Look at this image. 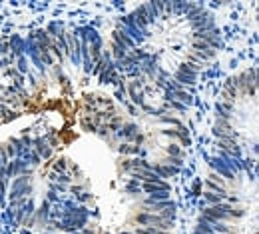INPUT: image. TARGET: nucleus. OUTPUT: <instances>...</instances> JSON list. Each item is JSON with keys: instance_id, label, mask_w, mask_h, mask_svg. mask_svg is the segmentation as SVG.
<instances>
[{"instance_id": "nucleus-1", "label": "nucleus", "mask_w": 259, "mask_h": 234, "mask_svg": "<svg viewBox=\"0 0 259 234\" xmlns=\"http://www.w3.org/2000/svg\"><path fill=\"white\" fill-rule=\"evenodd\" d=\"M160 132H162L163 136H167V138H171V140H178V144H180L182 148L192 142V138H190L186 126H180V128H162Z\"/></svg>"}, {"instance_id": "nucleus-2", "label": "nucleus", "mask_w": 259, "mask_h": 234, "mask_svg": "<svg viewBox=\"0 0 259 234\" xmlns=\"http://www.w3.org/2000/svg\"><path fill=\"white\" fill-rule=\"evenodd\" d=\"M32 150L42 158V160H48V158L52 156V148H50V144L44 140V136L32 138Z\"/></svg>"}, {"instance_id": "nucleus-3", "label": "nucleus", "mask_w": 259, "mask_h": 234, "mask_svg": "<svg viewBox=\"0 0 259 234\" xmlns=\"http://www.w3.org/2000/svg\"><path fill=\"white\" fill-rule=\"evenodd\" d=\"M34 220H36V224H46L48 220H50V202H42L40 206H36V210H34Z\"/></svg>"}, {"instance_id": "nucleus-4", "label": "nucleus", "mask_w": 259, "mask_h": 234, "mask_svg": "<svg viewBox=\"0 0 259 234\" xmlns=\"http://www.w3.org/2000/svg\"><path fill=\"white\" fill-rule=\"evenodd\" d=\"M136 134H138V126H136L134 122H128V124H122V128L116 132V138H118V140H128V142H132Z\"/></svg>"}, {"instance_id": "nucleus-5", "label": "nucleus", "mask_w": 259, "mask_h": 234, "mask_svg": "<svg viewBox=\"0 0 259 234\" xmlns=\"http://www.w3.org/2000/svg\"><path fill=\"white\" fill-rule=\"evenodd\" d=\"M176 70L182 72V74H188V76H195V78H197V74L201 72V66H197V64H194V62H186V60H182V62H178Z\"/></svg>"}, {"instance_id": "nucleus-6", "label": "nucleus", "mask_w": 259, "mask_h": 234, "mask_svg": "<svg viewBox=\"0 0 259 234\" xmlns=\"http://www.w3.org/2000/svg\"><path fill=\"white\" fill-rule=\"evenodd\" d=\"M174 80L180 82L184 88H194L195 86V76H188V74H182V72H174Z\"/></svg>"}, {"instance_id": "nucleus-7", "label": "nucleus", "mask_w": 259, "mask_h": 234, "mask_svg": "<svg viewBox=\"0 0 259 234\" xmlns=\"http://www.w3.org/2000/svg\"><path fill=\"white\" fill-rule=\"evenodd\" d=\"M163 150H165V154H167V156H176V158H184V156H186V150H184L180 144H176V142L165 144V146H163Z\"/></svg>"}, {"instance_id": "nucleus-8", "label": "nucleus", "mask_w": 259, "mask_h": 234, "mask_svg": "<svg viewBox=\"0 0 259 234\" xmlns=\"http://www.w3.org/2000/svg\"><path fill=\"white\" fill-rule=\"evenodd\" d=\"M116 150H118L120 154H124V156H140L142 146H136V144H120Z\"/></svg>"}, {"instance_id": "nucleus-9", "label": "nucleus", "mask_w": 259, "mask_h": 234, "mask_svg": "<svg viewBox=\"0 0 259 234\" xmlns=\"http://www.w3.org/2000/svg\"><path fill=\"white\" fill-rule=\"evenodd\" d=\"M162 110H176V112H180V114H184L186 110H188V106L186 104H182V102H178V101H163V104H162Z\"/></svg>"}, {"instance_id": "nucleus-10", "label": "nucleus", "mask_w": 259, "mask_h": 234, "mask_svg": "<svg viewBox=\"0 0 259 234\" xmlns=\"http://www.w3.org/2000/svg\"><path fill=\"white\" fill-rule=\"evenodd\" d=\"M211 230H213V234H235L233 226L224 224V222H211Z\"/></svg>"}, {"instance_id": "nucleus-11", "label": "nucleus", "mask_w": 259, "mask_h": 234, "mask_svg": "<svg viewBox=\"0 0 259 234\" xmlns=\"http://www.w3.org/2000/svg\"><path fill=\"white\" fill-rule=\"evenodd\" d=\"M14 64H16V70L20 72V74H30V64H28V58L26 56H18L16 60H14Z\"/></svg>"}, {"instance_id": "nucleus-12", "label": "nucleus", "mask_w": 259, "mask_h": 234, "mask_svg": "<svg viewBox=\"0 0 259 234\" xmlns=\"http://www.w3.org/2000/svg\"><path fill=\"white\" fill-rule=\"evenodd\" d=\"M26 184H32V182H30V176H14L12 182H10L12 190H18V188H22V186H26Z\"/></svg>"}, {"instance_id": "nucleus-13", "label": "nucleus", "mask_w": 259, "mask_h": 234, "mask_svg": "<svg viewBox=\"0 0 259 234\" xmlns=\"http://www.w3.org/2000/svg\"><path fill=\"white\" fill-rule=\"evenodd\" d=\"M50 182L70 186V184H72V176H68V174H52V176H50Z\"/></svg>"}, {"instance_id": "nucleus-14", "label": "nucleus", "mask_w": 259, "mask_h": 234, "mask_svg": "<svg viewBox=\"0 0 259 234\" xmlns=\"http://www.w3.org/2000/svg\"><path fill=\"white\" fill-rule=\"evenodd\" d=\"M66 168H68V158H58L52 164V172L54 174H66Z\"/></svg>"}, {"instance_id": "nucleus-15", "label": "nucleus", "mask_w": 259, "mask_h": 234, "mask_svg": "<svg viewBox=\"0 0 259 234\" xmlns=\"http://www.w3.org/2000/svg\"><path fill=\"white\" fill-rule=\"evenodd\" d=\"M124 190L132 194V192H136V190H140V182L138 180H134V178H128L126 182H124Z\"/></svg>"}, {"instance_id": "nucleus-16", "label": "nucleus", "mask_w": 259, "mask_h": 234, "mask_svg": "<svg viewBox=\"0 0 259 234\" xmlns=\"http://www.w3.org/2000/svg\"><path fill=\"white\" fill-rule=\"evenodd\" d=\"M74 198H76L78 202H82V204H84V202H90V198H92V194H90L88 190H82V192H78V194H76Z\"/></svg>"}, {"instance_id": "nucleus-17", "label": "nucleus", "mask_w": 259, "mask_h": 234, "mask_svg": "<svg viewBox=\"0 0 259 234\" xmlns=\"http://www.w3.org/2000/svg\"><path fill=\"white\" fill-rule=\"evenodd\" d=\"M46 202H54V204H56V202H60V194H56L54 190H50V188H48V192H46Z\"/></svg>"}, {"instance_id": "nucleus-18", "label": "nucleus", "mask_w": 259, "mask_h": 234, "mask_svg": "<svg viewBox=\"0 0 259 234\" xmlns=\"http://www.w3.org/2000/svg\"><path fill=\"white\" fill-rule=\"evenodd\" d=\"M50 190H54L56 194H60V192H68V186H64V184H54V182H50Z\"/></svg>"}]
</instances>
